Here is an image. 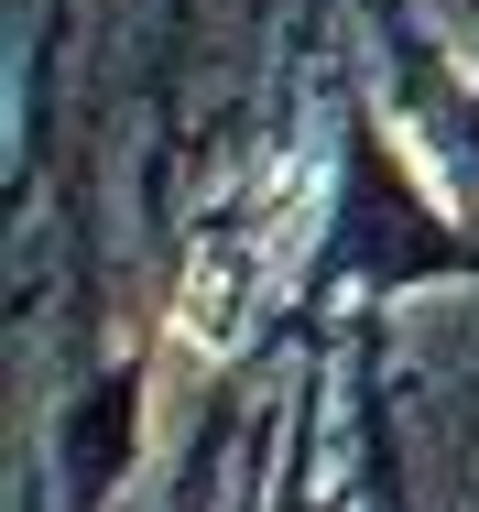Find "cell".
<instances>
[{"mask_svg": "<svg viewBox=\"0 0 479 512\" xmlns=\"http://www.w3.org/2000/svg\"><path fill=\"white\" fill-rule=\"evenodd\" d=\"M273 273H284V229L262 240V218H218V229L186 251V284H175L186 338L196 349H240L251 316H262V295H273Z\"/></svg>", "mask_w": 479, "mask_h": 512, "instance_id": "cell-1", "label": "cell"}]
</instances>
